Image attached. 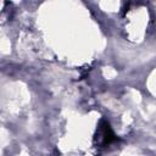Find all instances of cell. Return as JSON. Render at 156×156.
<instances>
[{
  "mask_svg": "<svg viewBox=\"0 0 156 156\" xmlns=\"http://www.w3.org/2000/svg\"><path fill=\"white\" fill-rule=\"evenodd\" d=\"M116 140H117V136L113 133L110 123L104 118L100 119L95 132V136H94V143L96 147H105Z\"/></svg>",
  "mask_w": 156,
  "mask_h": 156,
  "instance_id": "1",
  "label": "cell"
}]
</instances>
